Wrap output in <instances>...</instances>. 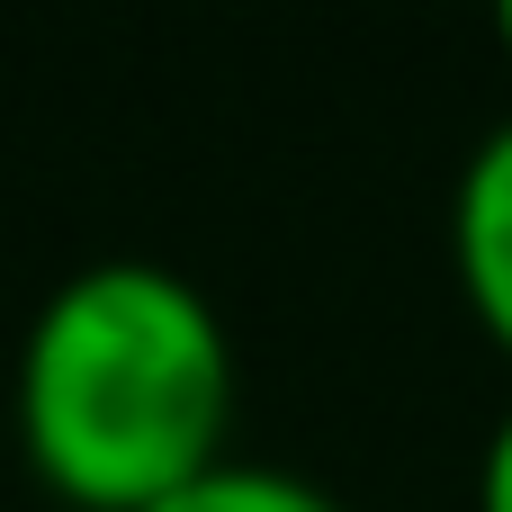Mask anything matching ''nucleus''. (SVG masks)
<instances>
[{"label": "nucleus", "instance_id": "nucleus-3", "mask_svg": "<svg viewBox=\"0 0 512 512\" xmlns=\"http://www.w3.org/2000/svg\"><path fill=\"white\" fill-rule=\"evenodd\" d=\"M153 512H351L333 504L315 477L297 468H261V459H216L207 477H189L180 495H162Z\"/></svg>", "mask_w": 512, "mask_h": 512}, {"label": "nucleus", "instance_id": "nucleus-1", "mask_svg": "<svg viewBox=\"0 0 512 512\" xmlns=\"http://www.w3.org/2000/svg\"><path fill=\"white\" fill-rule=\"evenodd\" d=\"M9 405L36 486L63 512H153L225 459V315L162 261H90L27 315Z\"/></svg>", "mask_w": 512, "mask_h": 512}, {"label": "nucleus", "instance_id": "nucleus-2", "mask_svg": "<svg viewBox=\"0 0 512 512\" xmlns=\"http://www.w3.org/2000/svg\"><path fill=\"white\" fill-rule=\"evenodd\" d=\"M450 261H459V297L477 306V324L512 351V117H495L459 171L450 198Z\"/></svg>", "mask_w": 512, "mask_h": 512}, {"label": "nucleus", "instance_id": "nucleus-6", "mask_svg": "<svg viewBox=\"0 0 512 512\" xmlns=\"http://www.w3.org/2000/svg\"><path fill=\"white\" fill-rule=\"evenodd\" d=\"M36 512H63V504H36Z\"/></svg>", "mask_w": 512, "mask_h": 512}, {"label": "nucleus", "instance_id": "nucleus-5", "mask_svg": "<svg viewBox=\"0 0 512 512\" xmlns=\"http://www.w3.org/2000/svg\"><path fill=\"white\" fill-rule=\"evenodd\" d=\"M495 45H504V63H512V0L495 9Z\"/></svg>", "mask_w": 512, "mask_h": 512}, {"label": "nucleus", "instance_id": "nucleus-4", "mask_svg": "<svg viewBox=\"0 0 512 512\" xmlns=\"http://www.w3.org/2000/svg\"><path fill=\"white\" fill-rule=\"evenodd\" d=\"M477 512H512V405L486 432V459H477Z\"/></svg>", "mask_w": 512, "mask_h": 512}]
</instances>
